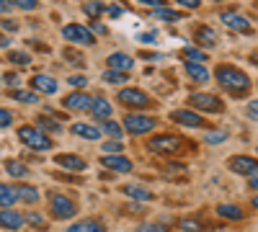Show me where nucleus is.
<instances>
[{"mask_svg": "<svg viewBox=\"0 0 258 232\" xmlns=\"http://www.w3.org/2000/svg\"><path fill=\"white\" fill-rule=\"evenodd\" d=\"M111 103L109 101H106L103 96H96L93 101H91V109H88V114L93 116V119H98V121H106V119H109L111 116Z\"/></svg>", "mask_w": 258, "mask_h": 232, "instance_id": "obj_15", "label": "nucleus"}, {"mask_svg": "<svg viewBox=\"0 0 258 232\" xmlns=\"http://www.w3.org/2000/svg\"><path fill=\"white\" fill-rule=\"evenodd\" d=\"M13 124V114L6 111V109H0V129H6V126Z\"/></svg>", "mask_w": 258, "mask_h": 232, "instance_id": "obj_42", "label": "nucleus"}, {"mask_svg": "<svg viewBox=\"0 0 258 232\" xmlns=\"http://www.w3.org/2000/svg\"><path fill=\"white\" fill-rule=\"evenodd\" d=\"M70 86L73 88H85V86H88V78H85V75H70Z\"/></svg>", "mask_w": 258, "mask_h": 232, "instance_id": "obj_41", "label": "nucleus"}, {"mask_svg": "<svg viewBox=\"0 0 258 232\" xmlns=\"http://www.w3.org/2000/svg\"><path fill=\"white\" fill-rule=\"evenodd\" d=\"M0 29H3V31H8V34H16L18 31V24H16V21H0Z\"/></svg>", "mask_w": 258, "mask_h": 232, "instance_id": "obj_43", "label": "nucleus"}, {"mask_svg": "<svg viewBox=\"0 0 258 232\" xmlns=\"http://www.w3.org/2000/svg\"><path fill=\"white\" fill-rule=\"evenodd\" d=\"M255 62H258V54H255Z\"/></svg>", "mask_w": 258, "mask_h": 232, "instance_id": "obj_58", "label": "nucleus"}, {"mask_svg": "<svg viewBox=\"0 0 258 232\" xmlns=\"http://www.w3.org/2000/svg\"><path fill=\"white\" fill-rule=\"evenodd\" d=\"M18 201V194L16 188H11L8 183H0V209H8Z\"/></svg>", "mask_w": 258, "mask_h": 232, "instance_id": "obj_24", "label": "nucleus"}, {"mask_svg": "<svg viewBox=\"0 0 258 232\" xmlns=\"http://www.w3.org/2000/svg\"><path fill=\"white\" fill-rule=\"evenodd\" d=\"M183 67H186L188 78H191V80H197V83H207V80L212 78V75L204 70L202 62H188V59H186V65H183Z\"/></svg>", "mask_w": 258, "mask_h": 232, "instance_id": "obj_20", "label": "nucleus"}, {"mask_svg": "<svg viewBox=\"0 0 258 232\" xmlns=\"http://www.w3.org/2000/svg\"><path fill=\"white\" fill-rule=\"evenodd\" d=\"M214 78H217L220 88L227 91L230 96L235 98H243L248 91H250V78L240 70V67H232V65H217V72H214Z\"/></svg>", "mask_w": 258, "mask_h": 232, "instance_id": "obj_1", "label": "nucleus"}, {"mask_svg": "<svg viewBox=\"0 0 258 232\" xmlns=\"http://www.w3.org/2000/svg\"><path fill=\"white\" fill-rule=\"evenodd\" d=\"M181 137H176V134H160V137H155V139H150V147L158 152V155H176L178 150H181Z\"/></svg>", "mask_w": 258, "mask_h": 232, "instance_id": "obj_8", "label": "nucleus"}, {"mask_svg": "<svg viewBox=\"0 0 258 232\" xmlns=\"http://www.w3.org/2000/svg\"><path fill=\"white\" fill-rule=\"evenodd\" d=\"M75 137H80V139H91V142H96L98 137H101V129H96L93 124H73V129H70Z\"/></svg>", "mask_w": 258, "mask_h": 232, "instance_id": "obj_19", "label": "nucleus"}, {"mask_svg": "<svg viewBox=\"0 0 258 232\" xmlns=\"http://www.w3.org/2000/svg\"><path fill=\"white\" fill-rule=\"evenodd\" d=\"M121 191L135 201H150L153 199V191H147V188H142V186H124Z\"/></svg>", "mask_w": 258, "mask_h": 232, "instance_id": "obj_25", "label": "nucleus"}, {"mask_svg": "<svg viewBox=\"0 0 258 232\" xmlns=\"http://www.w3.org/2000/svg\"><path fill=\"white\" fill-rule=\"evenodd\" d=\"M24 224H26L24 214L16 212L13 206H8V209H3V212H0V227H6V229H21Z\"/></svg>", "mask_w": 258, "mask_h": 232, "instance_id": "obj_13", "label": "nucleus"}, {"mask_svg": "<svg viewBox=\"0 0 258 232\" xmlns=\"http://www.w3.org/2000/svg\"><path fill=\"white\" fill-rule=\"evenodd\" d=\"M183 54H186V59L188 62H207V52H202V49H194V47H188V49H183Z\"/></svg>", "mask_w": 258, "mask_h": 232, "instance_id": "obj_33", "label": "nucleus"}, {"mask_svg": "<svg viewBox=\"0 0 258 232\" xmlns=\"http://www.w3.org/2000/svg\"><path fill=\"white\" fill-rule=\"evenodd\" d=\"M230 171L238 173V176H255L258 173V160L248 158V155H238V158H230Z\"/></svg>", "mask_w": 258, "mask_h": 232, "instance_id": "obj_9", "label": "nucleus"}, {"mask_svg": "<svg viewBox=\"0 0 258 232\" xmlns=\"http://www.w3.org/2000/svg\"><path fill=\"white\" fill-rule=\"evenodd\" d=\"M153 18H158V21H181L183 16H181L178 11H170V8L163 6V8H155V11H153Z\"/></svg>", "mask_w": 258, "mask_h": 232, "instance_id": "obj_31", "label": "nucleus"}, {"mask_svg": "<svg viewBox=\"0 0 258 232\" xmlns=\"http://www.w3.org/2000/svg\"><path fill=\"white\" fill-rule=\"evenodd\" d=\"M183 232H199L202 229V222L199 219H191V217H186V219H181V224H178Z\"/></svg>", "mask_w": 258, "mask_h": 232, "instance_id": "obj_35", "label": "nucleus"}, {"mask_svg": "<svg viewBox=\"0 0 258 232\" xmlns=\"http://www.w3.org/2000/svg\"><path fill=\"white\" fill-rule=\"evenodd\" d=\"M194 39H197L199 47H214L217 44V34H214V29H209V26H197L194 29Z\"/></svg>", "mask_w": 258, "mask_h": 232, "instance_id": "obj_18", "label": "nucleus"}, {"mask_svg": "<svg viewBox=\"0 0 258 232\" xmlns=\"http://www.w3.org/2000/svg\"><path fill=\"white\" fill-rule=\"evenodd\" d=\"M31 88L36 93H44V96H54L57 93V80L49 75H34L31 78Z\"/></svg>", "mask_w": 258, "mask_h": 232, "instance_id": "obj_17", "label": "nucleus"}, {"mask_svg": "<svg viewBox=\"0 0 258 232\" xmlns=\"http://www.w3.org/2000/svg\"><path fill=\"white\" fill-rule=\"evenodd\" d=\"M49 209L54 219H70L78 209L73 204V199H68L64 194H49Z\"/></svg>", "mask_w": 258, "mask_h": 232, "instance_id": "obj_5", "label": "nucleus"}, {"mask_svg": "<svg viewBox=\"0 0 258 232\" xmlns=\"http://www.w3.org/2000/svg\"><path fill=\"white\" fill-rule=\"evenodd\" d=\"M83 11H85V16L96 18V16L103 13V3H98V0H91V3H85V6H83Z\"/></svg>", "mask_w": 258, "mask_h": 232, "instance_id": "obj_34", "label": "nucleus"}, {"mask_svg": "<svg viewBox=\"0 0 258 232\" xmlns=\"http://www.w3.org/2000/svg\"><path fill=\"white\" fill-rule=\"evenodd\" d=\"M11 44V39H6V36H0V49H6Z\"/></svg>", "mask_w": 258, "mask_h": 232, "instance_id": "obj_55", "label": "nucleus"}, {"mask_svg": "<svg viewBox=\"0 0 258 232\" xmlns=\"http://www.w3.org/2000/svg\"><path fill=\"white\" fill-rule=\"evenodd\" d=\"M137 3H145V6H153V8H163L165 0H137Z\"/></svg>", "mask_w": 258, "mask_h": 232, "instance_id": "obj_49", "label": "nucleus"}, {"mask_svg": "<svg viewBox=\"0 0 258 232\" xmlns=\"http://www.w3.org/2000/svg\"><path fill=\"white\" fill-rule=\"evenodd\" d=\"M103 152L106 155H116V152H121V139H109L103 144Z\"/></svg>", "mask_w": 258, "mask_h": 232, "instance_id": "obj_40", "label": "nucleus"}, {"mask_svg": "<svg viewBox=\"0 0 258 232\" xmlns=\"http://www.w3.org/2000/svg\"><path fill=\"white\" fill-rule=\"evenodd\" d=\"M6 83H8V88H11V86H18V75H16V72H8V75H6Z\"/></svg>", "mask_w": 258, "mask_h": 232, "instance_id": "obj_51", "label": "nucleus"}, {"mask_svg": "<svg viewBox=\"0 0 258 232\" xmlns=\"http://www.w3.org/2000/svg\"><path fill=\"white\" fill-rule=\"evenodd\" d=\"M16 194H18V201H24V204H36L39 201V191L34 186H18Z\"/></svg>", "mask_w": 258, "mask_h": 232, "instance_id": "obj_29", "label": "nucleus"}, {"mask_svg": "<svg viewBox=\"0 0 258 232\" xmlns=\"http://www.w3.org/2000/svg\"><path fill=\"white\" fill-rule=\"evenodd\" d=\"M119 103H124L129 109H147L153 101L140 88H124V91H119Z\"/></svg>", "mask_w": 258, "mask_h": 232, "instance_id": "obj_7", "label": "nucleus"}, {"mask_svg": "<svg viewBox=\"0 0 258 232\" xmlns=\"http://www.w3.org/2000/svg\"><path fill=\"white\" fill-rule=\"evenodd\" d=\"M106 65H109L111 70H119V72H129V70H135V59L129 54H124V52H114V54H109Z\"/></svg>", "mask_w": 258, "mask_h": 232, "instance_id": "obj_16", "label": "nucleus"}, {"mask_svg": "<svg viewBox=\"0 0 258 232\" xmlns=\"http://www.w3.org/2000/svg\"><path fill=\"white\" fill-rule=\"evenodd\" d=\"M57 163L70 168V171H85V168H88V163H85L83 158H78V155H57Z\"/></svg>", "mask_w": 258, "mask_h": 232, "instance_id": "obj_23", "label": "nucleus"}, {"mask_svg": "<svg viewBox=\"0 0 258 232\" xmlns=\"http://www.w3.org/2000/svg\"><path fill=\"white\" fill-rule=\"evenodd\" d=\"M158 39V34H140L137 36V41H142V44H150V41H155Z\"/></svg>", "mask_w": 258, "mask_h": 232, "instance_id": "obj_48", "label": "nucleus"}, {"mask_svg": "<svg viewBox=\"0 0 258 232\" xmlns=\"http://www.w3.org/2000/svg\"><path fill=\"white\" fill-rule=\"evenodd\" d=\"M103 80H106V83H116V86H119V83L126 80V75L119 72V70H106V72H103Z\"/></svg>", "mask_w": 258, "mask_h": 232, "instance_id": "obj_36", "label": "nucleus"}, {"mask_svg": "<svg viewBox=\"0 0 258 232\" xmlns=\"http://www.w3.org/2000/svg\"><path fill=\"white\" fill-rule=\"evenodd\" d=\"M158 126L155 116H145V114H126L124 116V129L129 134H147Z\"/></svg>", "mask_w": 258, "mask_h": 232, "instance_id": "obj_3", "label": "nucleus"}, {"mask_svg": "<svg viewBox=\"0 0 258 232\" xmlns=\"http://www.w3.org/2000/svg\"><path fill=\"white\" fill-rule=\"evenodd\" d=\"M121 13H124V11H121V6H109V16H111V18H119Z\"/></svg>", "mask_w": 258, "mask_h": 232, "instance_id": "obj_50", "label": "nucleus"}, {"mask_svg": "<svg viewBox=\"0 0 258 232\" xmlns=\"http://www.w3.org/2000/svg\"><path fill=\"white\" fill-rule=\"evenodd\" d=\"M11 3H13V8H18V11H36L39 0H11Z\"/></svg>", "mask_w": 258, "mask_h": 232, "instance_id": "obj_37", "label": "nucleus"}, {"mask_svg": "<svg viewBox=\"0 0 258 232\" xmlns=\"http://www.w3.org/2000/svg\"><path fill=\"white\" fill-rule=\"evenodd\" d=\"M6 171H8L11 178H26L29 176V168L21 160H6Z\"/></svg>", "mask_w": 258, "mask_h": 232, "instance_id": "obj_28", "label": "nucleus"}, {"mask_svg": "<svg viewBox=\"0 0 258 232\" xmlns=\"http://www.w3.org/2000/svg\"><path fill=\"white\" fill-rule=\"evenodd\" d=\"M62 36L68 39V41H73V44H83V47H91L93 44V31L88 29V26H83V24H68L62 29Z\"/></svg>", "mask_w": 258, "mask_h": 232, "instance_id": "obj_6", "label": "nucleus"}, {"mask_svg": "<svg viewBox=\"0 0 258 232\" xmlns=\"http://www.w3.org/2000/svg\"><path fill=\"white\" fill-rule=\"evenodd\" d=\"M8 96L16 98L18 103H29V106H34V103L39 101V96L34 91H24V88H13V91H8Z\"/></svg>", "mask_w": 258, "mask_h": 232, "instance_id": "obj_26", "label": "nucleus"}, {"mask_svg": "<svg viewBox=\"0 0 258 232\" xmlns=\"http://www.w3.org/2000/svg\"><path fill=\"white\" fill-rule=\"evenodd\" d=\"M253 206H255V209H258V196H255V199H253Z\"/></svg>", "mask_w": 258, "mask_h": 232, "instance_id": "obj_56", "label": "nucleus"}, {"mask_svg": "<svg viewBox=\"0 0 258 232\" xmlns=\"http://www.w3.org/2000/svg\"><path fill=\"white\" fill-rule=\"evenodd\" d=\"M91 96L88 93H70V96H64V101H62V106L68 109V111H88L91 109Z\"/></svg>", "mask_w": 258, "mask_h": 232, "instance_id": "obj_12", "label": "nucleus"}, {"mask_svg": "<svg viewBox=\"0 0 258 232\" xmlns=\"http://www.w3.org/2000/svg\"><path fill=\"white\" fill-rule=\"evenodd\" d=\"M18 139L24 142L26 147H31V150L36 152H44V150H52V137L47 132H41L39 126H21L18 129Z\"/></svg>", "mask_w": 258, "mask_h": 232, "instance_id": "obj_2", "label": "nucleus"}, {"mask_svg": "<svg viewBox=\"0 0 258 232\" xmlns=\"http://www.w3.org/2000/svg\"><path fill=\"white\" fill-rule=\"evenodd\" d=\"M214 3H222V0H214Z\"/></svg>", "mask_w": 258, "mask_h": 232, "instance_id": "obj_57", "label": "nucleus"}, {"mask_svg": "<svg viewBox=\"0 0 258 232\" xmlns=\"http://www.w3.org/2000/svg\"><path fill=\"white\" fill-rule=\"evenodd\" d=\"M137 232H165V229H163L160 224H140Z\"/></svg>", "mask_w": 258, "mask_h": 232, "instance_id": "obj_45", "label": "nucleus"}, {"mask_svg": "<svg viewBox=\"0 0 258 232\" xmlns=\"http://www.w3.org/2000/svg\"><path fill=\"white\" fill-rule=\"evenodd\" d=\"M8 59L13 62V65H31V54L24 52V49H11L8 52Z\"/></svg>", "mask_w": 258, "mask_h": 232, "instance_id": "obj_32", "label": "nucleus"}, {"mask_svg": "<svg viewBox=\"0 0 258 232\" xmlns=\"http://www.w3.org/2000/svg\"><path fill=\"white\" fill-rule=\"evenodd\" d=\"M188 103L197 111H204V114H222L225 111V103L212 93H194V96H188Z\"/></svg>", "mask_w": 258, "mask_h": 232, "instance_id": "obj_4", "label": "nucleus"}, {"mask_svg": "<svg viewBox=\"0 0 258 232\" xmlns=\"http://www.w3.org/2000/svg\"><path fill=\"white\" fill-rule=\"evenodd\" d=\"M101 163H103V168H109V171H114V173H132V160L119 155V152L116 155H103Z\"/></svg>", "mask_w": 258, "mask_h": 232, "instance_id": "obj_11", "label": "nucleus"}, {"mask_svg": "<svg viewBox=\"0 0 258 232\" xmlns=\"http://www.w3.org/2000/svg\"><path fill=\"white\" fill-rule=\"evenodd\" d=\"M68 232H106V227L101 222H96V219H83V222L70 224Z\"/></svg>", "mask_w": 258, "mask_h": 232, "instance_id": "obj_22", "label": "nucleus"}, {"mask_svg": "<svg viewBox=\"0 0 258 232\" xmlns=\"http://www.w3.org/2000/svg\"><path fill=\"white\" fill-rule=\"evenodd\" d=\"M13 8V3H11V0H0V13H8Z\"/></svg>", "mask_w": 258, "mask_h": 232, "instance_id": "obj_52", "label": "nucleus"}, {"mask_svg": "<svg viewBox=\"0 0 258 232\" xmlns=\"http://www.w3.org/2000/svg\"><path fill=\"white\" fill-rule=\"evenodd\" d=\"M227 137H230V134L222 132V129H220V132H217V129H212V132L207 134V142H209V144H220V142H225Z\"/></svg>", "mask_w": 258, "mask_h": 232, "instance_id": "obj_39", "label": "nucleus"}, {"mask_svg": "<svg viewBox=\"0 0 258 232\" xmlns=\"http://www.w3.org/2000/svg\"><path fill=\"white\" fill-rule=\"evenodd\" d=\"M91 29H93L96 34H106V26H103V24H98V21H93V24H91Z\"/></svg>", "mask_w": 258, "mask_h": 232, "instance_id": "obj_53", "label": "nucleus"}, {"mask_svg": "<svg viewBox=\"0 0 258 232\" xmlns=\"http://www.w3.org/2000/svg\"><path fill=\"white\" fill-rule=\"evenodd\" d=\"M103 134H109L111 139H121L124 137V129H121V124H116V121H111V119H106L103 121V129H101Z\"/></svg>", "mask_w": 258, "mask_h": 232, "instance_id": "obj_30", "label": "nucleus"}, {"mask_svg": "<svg viewBox=\"0 0 258 232\" xmlns=\"http://www.w3.org/2000/svg\"><path fill=\"white\" fill-rule=\"evenodd\" d=\"M64 59H70V62H75L78 67H83V57H80L78 52H70V49H64Z\"/></svg>", "mask_w": 258, "mask_h": 232, "instance_id": "obj_44", "label": "nucleus"}, {"mask_svg": "<svg viewBox=\"0 0 258 232\" xmlns=\"http://www.w3.org/2000/svg\"><path fill=\"white\" fill-rule=\"evenodd\" d=\"M250 188H253V191H258V173L250 176Z\"/></svg>", "mask_w": 258, "mask_h": 232, "instance_id": "obj_54", "label": "nucleus"}, {"mask_svg": "<svg viewBox=\"0 0 258 232\" xmlns=\"http://www.w3.org/2000/svg\"><path fill=\"white\" fill-rule=\"evenodd\" d=\"M24 219H26L31 227H36V229H44V227H47V219L41 217V214H36V212H34V214H26Z\"/></svg>", "mask_w": 258, "mask_h": 232, "instance_id": "obj_38", "label": "nucleus"}, {"mask_svg": "<svg viewBox=\"0 0 258 232\" xmlns=\"http://www.w3.org/2000/svg\"><path fill=\"white\" fill-rule=\"evenodd\" d=\"M222 24L227 29H232V31H238V34H250L253 31L250 29V21L245 16H240V13H235V11H225L222 13Z\"/></svg>", "mask_w": 258, "mask_h": 232, "instance_id": "obj_10", "label": "nucleus"}, {"mask_svg": "<svg viewBox=\"0 0 258 232\" xmlns=\"http://www.w3.org/2000/svg\"><path fill=\"white\" fill-rule=\"evenodd\" d=\"M170 119H173L176 124H183V126H202V124H204L202 114L191 111V109H178V111H170Z\"/></svg>", "mask_w": 258, "mask_h": 232, "instance_id": "obj_14", "label": "nucleus"}, {"mask_svg": "<svg viewBox=\"0 0 258 232\" xmlns=\"http://www.w3.org/2000/svg\"><path fill=\"white\" fill-rule=\"evenodd\" d=\"M36 124H39V129H41V132H52V134H59V132H62V124H59V121H54V119H52V114L39 116V119H36Z\"/></svg>", "mask_w": 258, "mask_h": 232, "instance_id": "obj_27", "label": "nucleus"}, {"mask_svg": "<svg viewBox=\"0 0 258 232\" xmlns=\"http://www.w3.org/2000/svg\"><path fill=\"white\" fill-rule=\"evenodd\" d=\"M217 214L225 217V219H230V222H240V219L245 217L243 209L235 206V204H220V206H217Z\"/></svg>", "mask_w": 258, "mask_h": 232, "instance_id": "obj_21", "label": "nucleus"}, {"mask_svg": "<svg viewBox=\"0 0 258 232\" xmlns=\"http://www.w3.org/2000/svg\"><path fill=\"white\" fill-rule=\"evenodd\" d=\"M248 116L258 121V101H250V103H248Z\"/></svg>", "mask_w": 258, "mask_h": 232, "instance_id": "obj_46", "label": "nucleus"}, {"mask_svg": "<svg viewBox=\"0 0 258 232\" xmlns=\"http://www.w3.org/2000/svg\"><path fill=\"white\" fill-rule=\"evenodd\" d=\"M176 3H181L183 8H199L202 0H176Z\"/></svg>", "mask_w": 258, "mask_h": 232, "instance_id": "obj_47", "label": "nucleus"}]
</instances>
